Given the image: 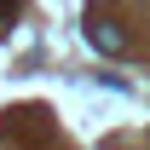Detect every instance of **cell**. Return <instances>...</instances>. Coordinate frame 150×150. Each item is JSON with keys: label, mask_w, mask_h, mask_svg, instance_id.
<instances>
[{"label": "cell", "mask_w": 150, "mask_h": 150, "mask_svg": "<svg viewBox=\"0 0 150 150\" xmlns=\"http://www.w3.org/2000/svg\"><path fill=\"white\" fill-rule=\"evenodd\" d=\"M87 46L104 52V58H127L133 40H127V29H121L115 18H98V12H93V18H87Z\"/></svg>", "instance_id": "1"}, {"label": "cell", "mask_w": 150, "mask_h": 150, "mask_svg": "<svg viewBox=\"0 0 150 150\" xmlns=\"http://www.w3.org/2000/svg\"><path fill=\"white\" fill-rule=\"evenodd\" d=\"M110 150H121V144H110Z\"/></svg>", "instance_id": "2"}]
</instances>
